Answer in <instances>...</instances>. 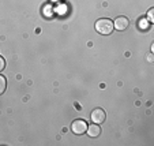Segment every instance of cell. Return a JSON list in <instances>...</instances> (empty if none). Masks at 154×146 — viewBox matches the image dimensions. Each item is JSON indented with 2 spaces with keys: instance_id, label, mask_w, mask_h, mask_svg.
Listing matches in <instances>:
<instances>
[{
  "instance_id": "52a82bcc",
  "label": "cell",
  "mask_w": 154,
  "mask_h": 146,
  "mask_svg": "<svg viewBox=\"0 0 154 146\" xmlns=\"http://www.w3.org/2000/svg\"><path fill=\"white\" fill-rule=\"evenodd\" d=\"M147 20L145 19V18H142V19H139V27L140 29H149V26H150V23H146Z\"/></svg>"
},
{
  "instance_id": "ba28073f",
  "label": "cell",
  "mask_w": 154,
  "mask_h": 146,
  "mask_svg": "<svg viewBox=\"0 0 154 146\" xmlns=\"http://www.w3.org/2000/svg\"><path fill=\"white\" fill-rule=\"evenodd\" d=\"M4 67H6V60H4V59L0 56V71H3Z\"/></svg>"
},
{
  "instance_id": "9c48e42d",
  "label": "cell",
  "mask_w": 154,
  "mask_h": 146,
  "mask_svg": "<svg viewBox=\"0 0 154 146\" xmlns=\"http://www.w3.org/2000/svg\"><path fill=\"white\" fill-rule=\"evenodd\" d=\"M153 12H154V10L153 8H150L149 10V14H147V17H149V20H150V23H153Z\"/></svg>"
},
{
  "instance_id": "277c9868",
  "label": "cell",
  "mask_w": 154,
  "mask_h": 146,
  "mask_svg": "<svg viewBox=\"0 0 154 146\" xmlns=\"http://www.w3.org/2000/svg\"><path fill=\"white\" fill-rule=\"evenodd\" d=\"M128 26H130V20H128L125 17L116 18L113 22V27H116L117 30H125Z\"/></svg>"
},
{
  "instance_id": "30bf717a",
  "label": "cell",
  "mask_w": 154,
  "mask_h": 146,
  "mask_svg": "<svg viewBox=\"0 0 154 146\" xmlns=\"http://www.w3.org/2000/svg\"><path fill=\"white\" fill-rule=\"evenodd\" d=\"M52 2H60V0H52Z\"/></svg>"
},
{
  "instance_id": "7a4b0ae2",
  "label": "cell",
  "mask_w": 154,
  "mask_h": 146,
  "mask_svg": "<svg viewBox=\"0 0 154 146\" xmlns=\"http://www.w3.org/2000/svg\"><path fill=\"white\" fill-rule=\"evenodd\" d=\"M71 130H72L74 134H76V135H81V134H83V132H86V130H87L86 120H82V119L74 120L72 124H71Z\"/></svg>"
},
{
  "instance_id": "5b68a950",
  "label": "cell",
  "mask_w": 154,
  "mask_h": 146,
  "mask_svg": "<svg viewBox=\"0 0 154 146\" xmlns=\"http://www.w3.org/2000/svg\"><path fill=\"white\" fill-rule=\"evenodd\" d=\"M101 131H102L101 127H100L97 123H94V124H90V126H87V130H86V132L89 134V137H91V138L100 137Z\"/></svg>"
},
{
  "instance_id": "3957f363",
  "label": "cell",
  "mask_w": 154,
  "mask_h": 146,
  "mask_svg": "<svg viewBox=\"0 0 154 146\" xmlns=\"http://www.w3.org/2000/svg\"><path fill=\"white\" fill-rule=\"evenodd\" d=\"M90 119H91V122H93V123L101 124V123H104L105 119H106V113H105L104 109L96 108V109H93V112H91Z\"/></svg>"
},
{
  "instance_id": "6da1fadb",
  "label": "cell",
  "mask_w": 154,
  "mask_h": 146,
  "mask_svg": "<svg viewBox=\"0 0 154 146\" xmlns=\"http://www.w3.org/2000/svg\"><path fill=\"white\" fill-rule=\"evenodd\" d=\"M96 30L101 34H111L113 32V22L111 19L102 18L96 22Z\"/></svg>"
},
{
  "instance_id": "8992f818",
  "label": "cell",
  "mask_w": 154,
  "mask_h": 146,
  "mask_svg": "<svg viewBox=\"0 0 154 146\" xmlns=\"http://www.w3.org/2000/svg\"><path fill=\"white\" fill-rule=\"evenodd\" d=\"M7 88V79L3 75H0V94H3Z\"/></svg>"
}]
</instances>
